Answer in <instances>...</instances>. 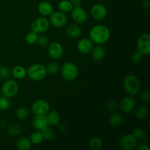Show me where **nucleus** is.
<instances>
[{"instance_id":"obj_43","label":"nucleus","mask_w":150,"mask_h":150,"mask_svg":"<svg viewBox=\"0 0 150 150\" xmlns=\"http://www.w3.org/2000/svg\"><path fill=\"white\" fill-rule=\"evenodd\" d=\"M45 1H51V0H45Z\"/></svg>"},{"instance_id":"obj_9","label":"nucleus","mask_w":150,"mask_h":150,"mask_svg":"<svg viewBox=\"0 0 150 150\" xmlns=\"http://www.w3.org/2000/svg\"><path fill=\"white\" fill-rule=\"evenodd\" d=\"M70 15L73 20L76 23H81L86 22L88 19V14L86 10L81 5L74 6L70 11Z\"/></svg>"},{"instance_id":"obj_8","label":"nucleus","mask_w":150,"mask_h":150,"mask_svg":"<svg viewBox=\"0 0 150 150\" xmlns=\"http://www.w3.org/2000/svg\"><path fill=\"white\" fill-rule=\"evenodd\" d=\"M50 104L45 100L40 99L35 101L31 106L32 112L35 115H45L49 111Z\"/></svg>"},{"instance_id":"obj_40","label":"nucleus","mask_w":150,"mask_h":150,"mask_svg":"<svg viewBox=\"0 0 150 150\" xmlns=\"http://www.w3.org/2000/svg\"><path fill=\"white\" fill-rule=\"evenodd\" d=\"M136 148L137 150H149L150 149L149 146L147 144H141Z\"/></svg>"},{"instance_id":"obj_10","label":"nucleus","mask_w":150,"mask_h":150,"mask_svg":"<svg viewBox=\"0 0 150 150\" xmlns=\"http://www.w3.org/2000/svg\"><path fill=\"white\" fill-rule=\"evenodd\" d=\"M48 54L54 59H59L64 55V48L59 42H51L48 45Z\"/></svg>"},{"instance_id":"obj_5","label":"nucleus","mask_w":150,"mask_h":150,"mask_svg":"<svg viewBox=\"0 0 150 150\" xmlns=\"http://www.w3.org/2000/svg\"><path fill=\"white\" fill-rule=\"evenodd\" d=\"M18 83L14 79H7L2 84L1 92L3 96L7 98H13L18 92Z\"/></svg>"},{"instance_id":"obj_23","label":"nucleus","mask_w":150,"mask_h":150,"mask_svg":"<svg viewBox=\"0 0 150 150\" xmlns=\"http://www.w3.org/2000/svg\"><path fill=\"white\" fill-rule=\"evenodd\" d=\"M12 75L16 79H23L26 77V70L21 65L15 66L12 70Z\"/></svg>"},{"instance_id":"obj_31","label":"nucleus","mask_w":150,"mask_h":150,"mask_svg":"<svg viewBox=\"0 0 150 150\" xmlns=\"http://www.w3.org/2000/svg\"><path fill=\"white\" fill-rule=\"evenodd\" d=\"M132 134L136 137V139L139 140H144L146 138V133L144 130L139 127H136L133 128Z\"/></svg>"},{"instance_id":"obj_18","label":"nucleus","mask_w":150,"mask_h":150,"mask_svg":"<svg viewBox=\"0 0 150 150\" xmlns=\"http://www.w3.org/2000/svg\"><path fill=\"white\" fill-rule=\"evenodd\" d=\"M45 117H46L48 125L57 126L59 124L61 117H60L59 113L56 110H49V111L45 114Z\"/></svg>"},{"instance_id":"obj_39","label":"nucleus","mask_w":150,"mask_h":150,"mask_svg":"<svg viewBox=\"0 0 150 150\" xmlns=\"http://www.w3.org/2000/svg\"><path fill=\"white\" fill-rule=\"evenodd\" d=\"M149 6H150V1L149 0H143L141 3V7L143 10H148L149 8Z\"/></svg>"},{"instance_id":"obj_21","label":"nucleus","mask_w":150,"mask_h":150,"mask_svg":"<svg viewBox=\"0 0 150 150\" xmlns=\"http://www.w3.org/2000/svg\"><path fill=\"white\" fill-rule=\"evenodd\" d=\"M123 122V117L118 112H114L109 117L110 125L113 128H117L120 127Z\"/></svg>"},{"instance_id":"obj_3","label":"nucleus","mask_w":150,"mask_h":150,"mask_svg":"<svg viewBox=\"0 0 150 150\" xmlns=\"http://www.w3.org/2000/svg\"><path fill=\"white\" fill-rule=\"evenodd\" d=\"M26 73H27L26 76H28L31 80L35 81H42L48 74L45 66L40 63L31 65L26 70Z\"/></svg>"},{"instance_id":"obj_13","label":"nucleus","mask_w":150,"mask_h":150,"mask_svg":"<svg viewBox=\"0 0 150 150\" xmlns=\"http://www.w3.org/2000/svg\"><path fill=\"white\" fill-rule=\"evenodd\" d=\"M91 16L96 21H102L106 17L108 14V11L105 7L102 4H96L92 6L91 8Z\"/></svg>"},{"instance_id":"obj_22","label":"nucleus","mask_w":150,"mask_h":150,"mask_svg":"<svg viewBox=\"0 0 150 150\" xmlns=\"http://www.w3.org/2000/svg\"><path fill=\"white\" fill-rule=\"evenodd\" d=\"M17 148L20 150H29L32 148V143L30 139L26 137H21L18 139L16 142Z\"/></svg>"},{"instance_id":"obj_35","label":"nucleus","mask_w":150,"mask_h":150,"mask_svg":"<svg viewBox=\"0 0 150 150\" xmlns=\"http://www.w3.org/2000/svg\"><path fill=\"white\" fill-rule=\"evenodd\" d=\"M11 72L10 69L6 66H1L0 67V78L2 79H8L10 78Z\"/></svg>"},{"instance_id":"obj_12","label":"nucleus","mask_w":150,"mask_h":150,"mask_svg":"<svg viewBox=\"0 0 150 150\" xmlns=\"http://www.w3.org/2000/svg\"><path fill=\"white\" fill-rule=\"evenodd\" d=\"M119 145L123 150H132L137 146V139L133 134H127L120 139Z\"/></svg>"},{"instance_id":"obj_36","label":"nucleus","mask_w":150,"mask_h":150,"mask_svg":"<svg viewBox=\"0 0 150 150\" xmlns=\"http://www.w3.org/2000/svg\"><path fill=\"white\" fill-rule=\"evenodd\" d=\"M37 43L41 47L48 46V45L49 44V39H48V37L45 36V35H38Z\"/></svg>"},{"instance_id":"obj_7","label":"nucleus","mask_w":150,"mask_h":150,"mask_svg":"<svg viewBox=\"0 0 150 150\" xmlns=\"http://www.w3.org/2000/svg\"><path fill=\"white\" fill-rule=\"evenodd\" d=\"M50 24L57 28L64 27L67 23V17L65 13L61 11H53L49 16Z\"/></svg>"},{"instance_id":"obj_33","label":"nucleus","mask_w":150,"mask_h":150,"mask_svg":"<svg viewBox=\"0 0 150 150\" xmlns=\"http://www.w3.org/2000/svg\"><path fill=\"white\" fill-rule=\"evenodd\" d=\"M38 34L35 33V32H29L27 35H26V42H27L29 45H34V44L37 43V41H38Z\"/></svg>"},{"instance_id":"obj_1","label":"nucleus","mask_w":150,"mask_h":150,"mask_svg":"<svg viewBox=\"0 0 150 150\" xmlns=\"http://www.w3.org/2000/svg\"><path fill=\"white\" fill-rule=\"evenodd\" d=\"M111 37V32L106 26L98 24L94 26L89 32V39L96 45H103L108 42Z\"/></svg>"},{"instance_id":"obj_28","label":"nucleus","mask_w":150,"mask_h":150,"mask_svg":"<svg viewBox=\"0 0 150 150\" xmlns=\"http://www.w3.org/2000/svg\"><path fill=\"white\" fill-rule=\"evenodd\" d=\"M41 133H42V137H43V140L51 141L55 139V131L52 128L48 127V126L45 127V128H44L43 130H41Z\"/></svg>"},{"instance_id":"obj_27","label":"nucleus","mask_w":150,"mask_h":150,"mask_svg":"<svg viewBox=\"0 0 150 150\" xmlns=\"http://www.w3.org/2000/svg\"><path fill=\"white\" fill-rule=\"evenodd\" d=\"M29 139H30L32 144L38 145L42 143V142L43 141V137H42V133H41L40 130H36V131L31 133L30 136H29Z\"/></svg>"},{"instance_id":"obj_42","label":"nucleus","mask_w":150,"mask_h":150,"mask_svg":"<svg viewBox=\"0 0 150 150\" xmlns=\"http://www.w3.org/2000/svg\"><path fill=\"white\" fill-rule=\"evenodd\" d=\"M70 2L72 3V4L74 6H78V5H81L82 2V0H70Z\"/></svg>"},{"instance_id":"obj_25","label":"nucleus","mask_w":150,"mask_h":150,"mask_svg":"<svg viewBox=\"0 0 150 150\" xmlns=\"http://www.w3.org/2000/svg\"><path fill=\"white\" fill-rule=\"evenodd\" d=\"M73 7V5L70 2V0H61L58 4V8L59 11L64 13H70Z\"/></svg>"},{"instance_id":"obj_32","label":"nucleus","mask_w":150,"mask_h":150,"mask_svg":"<svg viewBox=\"0 0 150 150\" xmlns=\"http://www.w3.org/2000/svg\"><path fill=\"white\" fill-rule=\"evenodd\" d=\"M45 67H46L47 73L51 75L57 74L60 70L59 65L57 62H50Z\"/></svg>"},{"instance_id":"obj_4","label":"nucleus","mask_w":150,"mask_h":150,"mask_svg":"<svg viewBox=\"0 0 150 150\" xmlns=\"http://www.w3.org/2000/svg\"><path fill=\"white\" fill-rule=\"evenodd\" d=\"M61 70V76L66 81H73L77 78L79 74V69L72 62H67L64 63L60 68Z\"/></svg>"},{"instance_id":"obj_29","label":"nucleus","mask_w":150,"mask_h":150,"mask_svg":"<svg viewBox=\"0 0 150 150\" xmlns=\"http://www.w3.org/2000/svg\"><path fill=\"white\" fill-rule=\"evenodd\" d=\"M29 116V111L25 107H19L16 111V117L19 120H26Z\"/></svg>"},{"instance_id":"obj_34","label":"nucleus","mask_w":150,"mask_h":150,"mask_svg":"<svg viewBox=\"0 0 150 150\" xmlns=\"http://www.w3.org/2000/svg\"><path fill=\"white\" fill-rule=\"evenodd\" d=\"M143 56L144 54H142V53L139 52V51H134V52L132 54L131 57H130L132 62L134 63V64H139V63H140L142 61V59H143Z\"/></svg>"},{"instance_id":"obj_38","label":"nucleus","mask_w":150,"mask_h":150,"mask_svg":"<svg viewBox=\"0 0 150 150\" xmlns=\"http://www.w3.org/2000/svg\"><path fill=\"white\" fill-rule=\"evenodd\" d=\"M140 94V98L144 102H146V103H149L150 100V92L149 90L148 89H144V90L142 91L139 92Z\"/></svg>"},{"instance_id":"obj_30","label":"nucleus","mask_w":150,"mask_h":150,"mask_svg":"<svg viewBox=\"0 0 150 150\" xmlns=\"http://www.w3.org/2000/svg\"><path fill=\"white\" fill-rule=\"evenodd\" d=\"M7 132L9 134L13 136H19L22 132V127L18 124H13L8 127Z\"/></svg>"},{"instance_id":"obj_41","label":"nucleus","mask_w":150,"mask_h":150,"mask_svg":"<svg viewBox=\"0 0 150 150\" xmlns=\"http://www.w3.org/2000/svg\"><path fill=\"white\" fill-rule=\"evenodd\" d=\"M108 108H109L111 111H113V110L115 109V108H117V103L114 102V101L108 103Z\"/></svg>"},{"instance_id":"obj_24","label":"nucleus","mask_w":150,"mask_h":150,"mask_svg":"<svg viewBox=\"0 0 150 150\" xmlns=\"http://www.w3.org/2000/svg\"><path fill=\"white\" fill-rule=\"evenodd\" d=\"M135 115L139 120H144L149 114V108L144 105H141L135 108Z\"/></svg>"},{"instance_id":"obj_16","label":"nucleus","mask_w":150,"mask_h":150,"mask_svg":"<svg viewBox=\"0 0 150 150\" xmlns=\"http://www.w3.org/2000/svg\"><path fill=\"white\" fill-rule=\"evenodd\" d=\"M32 125L36 130H42L46 127L48 124L45 115H35L32 119Z\"/></svg>"},{"instance_id":"obj_17","label":"nucleus","mask_w":150,"mask_h":150,"mask_svg":"<svg viewBox=\"0 0 150 150\" xmlns=\"http://www.w3.org/2000/svg\"><path fill=\"white\" fill-rule=\"evenodd\" d=\"M38 12L42 16H49L54 11V7L49 2V1H42L38 4Z\"/></svg>"},{"instance_id":"obj_15","label":"nucleus","mask_w":150,"mask_h":150,"mask_svg":"<svg viewBox=\"0 0 150 150\" xmlns=\"http://www.w3.org/2000/svg\"><path fill=\"white\" fill-rule=\"evenodd\" d=\"M93 42L90 39L83 38L80 40L77 43V49L80 53L83 54H88L91 53L93 48Z\"/></svg>"},{"instance_id":"obj_20","label":"nucleus","mask_w":150,"mask_h":150,"mask_svg":"<svg viewBox=\"0 0 150 150\" xmlns=\"http://www.w3.org/2000/svg\"><path fill=\"white\" fill-rule=\"evenodd\" d=\"M92 57L95 62H100L101 60L103 59L105 55V51L103 47L98 45L97 46L93 47L92 51Z\"/></svg>"},{"instance_id":"obj_19","label":"nucleus","mask_w":150,"mask_h":150,"mask_svg":"<svg viewBox=\"0 0 150 150\" xmlns=\"http://www.w3.org/2000/svg\"><path fill=\"white\" fill-rule=\"evenodd\" d=\"M66 33L71 38H79L81 35V29L76 23H70L66 27Z\"/></svg>"},{"instance_id":"obj_2","label":"nucleus","mask_w":150,"mask_h":150,"mask_svg":"<svg viewBox=\"0 0 150 150\" xmlns=\"http://www.w3.org/2000/svg\"><path fill=\"white\" fill-rule=\"evenodd\" d=\"M123 87L126 93L130 96H135L140 92L141 82L134 75H127L123 80Z\"/></svg>"},{"instance_id":"obj_14","label":"nucleus","mask_w":150,"mask_h":150,"mask_svg":"<svg viewBox=\"0 0 150 150\" xmlns=\"http://www.w3.org/2000/svg\"><path fill=\"white\" fill-rule=\"evenodd\" d=\"M136 106V101L133 96L125 97L120 103V108L124 113H130L134 111Z\"/></svg>"},{"instance_id":"obj_37","label":"nucleus","mask_w":150,"mask_h":150,"mask_svg":"<svg viewBox=\"0 0 150 150\" xmlns=\"http://www.w3.org/2000/svg\"><path fill=\"white\" fill-rule=\"evenodd\" d=\"M10 107V100L6 97H0V111H5Z\"/></svg>"},{"instance_id":"obj_11","label":"nucleus","mask_w":150,"mask_h":150,"mask_svg":"<svg viewBox=\"0 0 150 150\" xmlns=\"http://www.w3.org/2000/svg\"><path fill=\"white\" fill-rule=\"evenodd\" d=\"M137 51L144 55H148L150 53V35L148 33L143 34L139 37L137 41Z\"/></svg>"},{"instance_id":"obj_26","label":"nucleus","mask_w":150,"mask_h":150,"mask_svg":"<svg viewBox=\"0 0 150 150\" xmlns=\"http://www.w3.org/2000/svg\"><path fill=\"white\" fill-rule=\"evenodd\" d=\"M103 141L98 136H94L89 142V146L92 150H99L103 146Z\"/></svg>"},{"instance_id":"obj_6","label":"nucleus","mask_w":150,"mask_h":150,"mask_svg":"<svg viewBox=\"0 0 150 150\" xmlns=\"http://www.w3.org/2000/svg\"><path fill=\"white\" fill-rule=\"evenodd\" d=\"M50 27V22L45 16L36 18L32 21L30 25L31 31L37 34L43 33Z\"/></svg>"}]
</instances>
